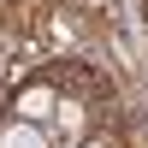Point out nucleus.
<instances>
[{"mask_svg":"<svg viewBox=\"0 0 148 148\" xmlns=\"http://www.w3.org/2000/svg\"><path fill=\"white\" fill-rule=\"evenodd\" d=\"M53 113H59V95L47 89V83H30V89H18V101H12V119H24V125H53Z\"/></svg>","mask_w":148,"mask_h":148,"instance_id":"obj_1","label":"nucleus"},{"mask_svg":"<svg viewBox=\"0 0 148 148\" xmlns=\"http://www.w3.org/2000/svg\"><path fill=\"white\" fill-rule=\"evenodd\" d=\"M0 148H53V136H47L42 125H24V119H12V125L0 130Z\"/></svg>","mask_w":148,"mask_h":148,"instance_id":"obj_2","label":"nucleus"}]
</instances>
